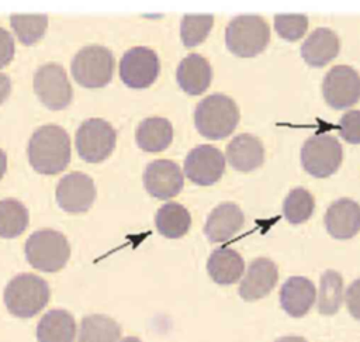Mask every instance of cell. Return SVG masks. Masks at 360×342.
<instances>
[{"instance_id": "1", "label": "cell", "mask_w": 360, "mask_h": 342, "mask_svg": "<svg viewBox=\"0 0 360 342\" xmlns=\"http://www.w3.org/2000/svg\"><path fill=\"white\" fill-rule=\"evenodd\" d=\"M27 152L34 170L42 175H56L70 160L69 135L59 125H42L31 135Z\"/></svg>"}, {"instance_id": "2", "label": "cell", "mask_w": 360, "mask_h": 342, "mask_svg": "<svg viewBox=\"0 0 360 342\" xmlns=\"http://www.w3.org/2000/svg\"><path fill=\"white\" fill-rule=\"evenodd\" d=\"M239 122V108L236 103L221 93H214L202 99L194 111L197 131L208 139L226 138Z\"/></svg>"}, {"instance_id": "3", "label": "cell", "mask_w": 360, "mask_h": 342, "mask_svg": "<svg viewBox=\"0 0 360 342\" xmlns=\"http://www.w3.org/2000/svg\"><path fill=\"white\" fill-rule=\"evenodd\" d=\"M48 283L32 273H21L13 277L4 290L7 310L20 318L37 315L49 301Z\"/></svg>"}, {"instance_id": "4", "label": "cell", "mask_w": 360, "mask_h": 342, "mask_svg": "<svg viewBox=\"0 0 360 342\" xmlns=\"http://www.w3.org/2000/svg\"><path fill=\"white\" fill-rule=\"evenodd\" d=\"M270 41L267 23L256 14H243L232 18L225 30V42L231 53L240 58H253L263 52Z\"/></svg>"}, {"instance_id": "5", "label": "cell", "mask_w": 360, "mask_h": 342, "mask_svg": "<svg viewBox=\"0 0 360 342\" xmlns=\"http://www.w3.org/2000/svg\"><path fill=\"white\" fill-rule=\"evenodd\" d=\"M24 251L31 266L49 273L60 270L70 256V245L66 236L52 228L31 234L25 241Z\"/></svg>"}, {"instance_id": "6", "label": "cell", "mask_w": 360, "mask_h": 342, "mask_svg": "<svg viewBox=\"0 0 360 342\" xmlns=\"http://www.w3.org/2000/svg\"><path fill=\"white\" fill-rule=\"evenodd\" d=\"M114 56L103 45L83 46L72 59L73 79L83 87L98 89L110 83L114 73Z\"/></svg>"}, {"instance_id": "7", "label": "cell", "mask_w": 360, "mask_h": 342, "mask_svg": "<svg viewBox=\"0 0 360 342\" xmlns=\"http://www.w3.org/2000/svg\"><path fill=\"white\" fill-rule=\"evenodd\" d=\"M343 160V149L339 141L329 134L309 137L301 148V165L314 177L333 175Z\"/></svg>"}, {"instance_id": "8", "label": "cell", "mask_w": 360, "mask_h": 342, "mask_svg": "<svg viewBox=\"0 0 360 342\" xmlns=\"http://www.w3.org/2000/svg\"><path fill=\"white\" fill-rule=\"evenodd\" d=\"M117 132L103 118H89L76 131V149L80 158L90 163L107 159L115 148Z\"/></svg>"}, {"instance_id": "9", "label": "cell", "mask_w": 360, "mask_h": 342, "mask_svg": "<svg viewBox=\"0 0 360 342\" xmlns=\"http://www.w3.org/2000/svg\"><path fill=\"white\" fill-rule=\"evenodd\" d=\"M34 91L49 110H62L72 101L73 90L65 69L53 62L41 65L34 75Z\"/></svg>"}, {"instance_id": "10", "label": "cell", "mask_w": 360, "mask_h": 342, "mask_svg": "<svg viewBox=\"0 0 360 342\" xmlns=\"http://www.w3.org/2000/svg\"><path fill=\"white\" fill-rule=\"evenodd\" d=\"M322 94L335 110L354 106L360 100V75L347 65L333 66L323 77Z\"/></svg>"}, {"instance_id": "11", "label": "cell", "mask_w": 360, "mask_h": 342, "mask_svg": "<svg viewBox=\"0 0 360 342\" xmlns=\"http://www.w3.org/2000/svg\"><path fill=\"white\" fill-rule=\"evenodd\" d=\"M160 62L155 51L146 46L128 49L120 61V77L132 89L149 87L158 77Z\"/></svg>"}, {"instance_id": "12", "label": "cell", "mask_w": 360, "mask_h": 342, "mask_svg": "<svg viewBox=\"0 0 360 342\" xmlns=\"http://www.w3.org/2000/svg\"><path fill=\"white\" fill-rule=\"evenodd\" d=\"M224 170L225 158L222 152L212 145H198L193 148L184 159L186 177L198 186L217 183Z\"/></svg>"}, {"instance_id": "13", "label": "cell", "mask_w": 360, "mask_h": 342, "mask_svg": "<svg viewBox=\"0 0 360 342\" xmlns=\"http://www.w3.org/2000/svg\"><path fill=\"white\" fill-rule=\"evenodd\" d=\"M56 201L68 213L87 211L96 198L93 179L82 172H70L60 177L56 186Z\"/></svg>"}, {"instance_id": "14", "label": "cell", "mask_w": 360, "mask_h": 342, "mask_svg": "<svg viewBox=\"0 0 360 342\" xmlns=\"http://www.w3.org/2000/svg\"><path fill=\"white\" fill-rule=\"evenodd\" d=\"M184 184L183 173L177 163L169 159L150 162L143 172L146 191L159 200H169L177 196Z\"/></svg>"}, {"instance_id": "15", "label": "cell", "mask_w": 360, "mask_h": 342, "mask_svg": "<svg viewBox=\"0 0 360 342\" xmlns=\"http://www.w3.org/2000/svg\"><path fill=\"white\" fill-rule=\"evenodd\" d=\"M278 269L267 258H257L250 262L245 277L239 284V296L245 301H255L266 297L277 284Z\"/></svg>"}, {"instance_id": "16", "label": "cell", "mask_w": 360, "mask_h": 342, "mask_svg": "<svg viewBox=\"0 0 360 342\" xmlns=\"http://www.w3.org/2000/svg\"><path fill=\"white\" fill-rule=\"evenodd\" d=\"M325 227L336 239H349L360 229V204L352 198L333 201L325 214Z\"/></svg>"}, {"instance_id": "17", "label": "cell", "mask_w": 360, "mask_h": 342, "mask_svg": "<svg viewBox=\"0 0 360 342\" xmlns=\"http://www.w3.org/2000/svg\"><path fill=\"white\" fill-rule=\"evenodd\" d=\"M245 215L233 203L217 205L207 218L204 234L211 242H226L243 227Z\"/></svg>"}, {"instance_id": "18", "label": "cell", "mask_w": 360, "mask_h": 342, "mask_svg": "<svg viewBox=\"0 0 360 342\" xmlns=\"http://www.w3.org/2000/svg\"><path fill=\"white\" fill-rule=\"evenodd\" d=\"M316 290L314 283L302 276L288 277L280 290L281 308L291 317L305 315L314 305Z\"/></svg>"}, {"instance_id": "19", "label": "cell", "mask_w": 360, "mask_h": 342, "mask_svg": "<svg viewBox=\"0 0 360 342\" xmlns=\"http://www.w3.org/2000/svg\"><path fill=\"white\" fill-rule=\"evenodd\" d=\"M340 42L335 31L321 27L314 30L301 46V56L312 68H322L339 53Z\"/></svg>"}, {"instance_id": "20", "label": "cell", "mask_w": 360, "mask_h": 342, "mask_svg": "<svg viewBox=\"0 0 360 342\" xmlns=\"http://www.w3.org/2000/svg\"><path fill=\"white\" fill-rule=\"evenodd\" d=\"M176 79L181 90L187 94H201L208 89L211 83V65L204 56L198 53H190L179 63L176 70Z\"/></svg>"}, {"instance_id": "21", "label": "cell", "mask_w": 360, "mask_h": 342, "mask_svg": "<svg viewBox=\"0 0 360 342\" xmlns=\"http://www.w3.org/2000/svg\"><path fill=\"white\" fill-rule=\"evenodd\" d=\"M226 159L239 172H252L264 162V148L259 138L239 134L226 145Z\"/></svg>"}, {"instance_id": "22", "label": "cell", "mask_w": 360, "mask_h": 342, "mask_svg": "<svg viewBox=\"0 0 360 342\" xmlns=\"http://www.w3.org/2000/svg\"><path fill=\"white\" fill-rule=\"evenodd\" d=\"M210 277L218 284L236 283L245 270V262L239 252L232 248L221 246L212 251L207 262Z\"/></svg>"}, {"instance_id": "23", "label": "cell", "mask_w": 360, "mask_h": 342, "mask_svg": "<svg viewBox=\"0 0 360 342\" xmlns=\"http://www.w3.org/2000/svg\"><path fill=\"white\" fill-rule=\"evenodd\" d=\"M76 321L66 310H51L42 315L37 325L38 342H73Z\"/></svg>"}, {"instance_id": "24", "label": "cell", "mask_w": 360, "mask_h": 342, "mask_svg": "<svg viewBox=\"0 0 360 342\" xmlns=\"http://www.w3.org/2000/svg\"><path fill=\"white\" fill-rule=\"evenodd\" d=\"M135 138L141 149L146 152H160L172 144L173 127L166 118L149 117L139 122Z\"/></svg>"}, {"instance_id": "25", "label": "cell", "mask_w": 360, "mask_h": 342, "mask_svg": "<svg viewBox=\"0 0 360 342\" xmlns=\"http://www.w3.org/2000/svg\"><path fill=\"white\" fill-rule=\"evenodd\" d=\"M155 224L158 231L170 239L181 238L187 234L191 225V217L187 208L179 203H166L163 204L155 217Z\"/></svg>"}, {"instance_id": "26", "label": "cell", "mask_w": 360, "mask_h": 342, "mask_svg": "<svg viewBox=\"0 0 360 342\" xmlns=\"http://www.w3.org/2000/svg\"><path fill=\"white\" fill-rule=\"evenodd\" d=\"M120 325L103 314L86 315L80 322L77 342H118Z\"/></svg>"}, {"instance_id": "27", "label": "cell", "mask_w": 360, "mask_h": 342, "mask_svg": "<svg viewBox=\"0 0 360 342\" xmlns=\"http://www.w3.org/2000/svg\"><path fill=\"white\" fill-rule=\"evenodd\" d=\"M30 215L27 207L15 198L0 200V236L15 238L28 227Z\"/></svg>"}, {"instance_id": "28", "label": "cell", "mask_w": 360, "mask_h": 342, "mask_svg": "<svg viewBox=\"0 0 360 342\" xmlns=\"http://www.w3.org/2000/svg\"><path fill=\"white\" fill-rule=\"evenodd\" d=\"M343 301V279L336 270H326L321 276L318 311L323 315H333L338 312Z\"/></svg>"}, {"instance_id": "29", "label": "cell", "mask_w": 360, "mask_h": 342, "mask_svg": "<svg viewBox=\"0 0 360 342\" xmlns=\"http://www.w3.org/2000/svg\"><path fill=\"white\" fill-rule=\"evenodd\" d=\"M10 24L24 45H32L45 34L48 17L45 14H13Z\"/></svg>"}, {"instance_id": "30", "label": "cell", "mask_w": 360, "mask_h": 342, "mask_svg": "<svg viewBox=\"0 0 360 342\" xmlns=\"http://www.w3.org/2000/svg\"><path fill=\"white\" fill-rule=\"evenodd\" d=\"M315 203L312 194L302 187H297L287 194L283 204V211L288 222L301 224L312 215Z\"/></svg>"}, {"instance_id": "31", "label": "cell", "mask_w": 360, "mask_h": 342, "mask_svg": "<svg viewBox=\"0 0 360 342\" xmlns=\"http://www.w3.org/2000/svg\"><path fill=\"white\" fill-rule=\"evenodd\" d=\"M214 24L211 14H186L180 24V37L187 48L200 45L210 34Z\"/></svg>"}, {"instance_id": "32", "label": "cell", "mask_w": 360, "mask_h": 342, "mask_svg": "<svg viewBox=\"0 0 360 342\" xmlns=\"http://www.w3.org/2000/svg\"><path fill=\"white\" fill-rule=\"evenodd\" d=\"M274 28L283 39L297 41L307 32L308 17L305 14H277Z\"/></svg>"}, {"instance_id": "33", "label": "cell", "mask_w": 360, "mask_h": 342, "mask_svg": "<svg viewBox=\"0 0 360 342\" xmlns=\"http://www.w3.org/2000/svg\"><path fill=\"white\" fill-rule=\"evenodd\" d=\"M339 135L349 144H360V110H349L338 124Z\"/></svg>"}, {"instance_id": "34", "label": "cell", "mask_w": 360, "mask_h": 342, "mask_svg": "<svg viewBox=\"0 0 360 342\" xmlns=\"http://www.w3.org/2000/svg\"><path fill=\"white\" fill-rule=\"evenodd\" d=\"M346 305L352 317L360 319V279H356L350 283L346 290Z\"/></svg>"}, {"instance_id": "35", "label": "cell", "mask_w": 360, "mask_h": 342, "mask_svg": "<svg viewBox=\"0 0 360 342\" xmlns=\"http://www.w3.org/2000/svg\"><path fill=\"white\" fill-rule=\"evenodd\" d=\"M14 39L11 34L0 27V68L8 65L14 56Z\"/></svg>"}, {"instance_id": "36", "label": "cell", "mask_w": 360, "mask_h": 342, "mask_svg": "<svg viewBox=\"0 0 360 342\" xmlns=\"http://www.w3.org/2000/svg\"><path fill=\"white\" fill-rule=\"evenodd\" d=\"M11 91V82L10 77L4 73H0V104L6 101Z\"/></svg>"}, {"instance_id": "37", "label": "cell", "mask_w": 360, "mask_h": 342, "mask_svg": "<svg viewBox=\"0 0 360 342\" xmlns=\"http://www.w3.org/2000/svg\"><path fill=\"white\" fill-rule=\"evenodd\" d=\"M7 169V155L3 149H0V179L4 176Z\"/></svg>"}, {"instance_id": "38", "label": "cell", "mask_w": 360, "mask_h": 342, "mask_svg": "<svg viewBox=\"0 0 360 342\" xmlns=\"http://www.w3.org/2000/svg\"><path fill=\"white\" fill-rule=\"evenodd\" d=\"M276 342H307L302 336H295V335H287L278 338Z\"/></svg>"}, {"instance_id": "39", "label": "cell", "mask_w": 360, "mask_h": 342, "mask_svg": "<svg viewBox=\"0 0 360 342\" xmlns=\"http://www.w3.org/2000/svg\"><path fill=\"white\" fill-rule=\"evenodd\" d=\"M121 342H141L136 336H127V338H124Z\"/></svg>"}]
</instances>
